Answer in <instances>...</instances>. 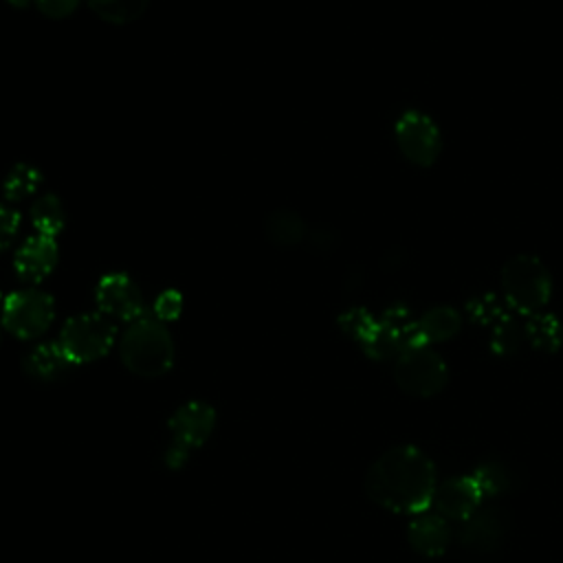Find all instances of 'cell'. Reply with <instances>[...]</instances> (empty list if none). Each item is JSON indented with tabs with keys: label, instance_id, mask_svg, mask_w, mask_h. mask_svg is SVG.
Masks as SVG:
<instances>
[{
	"label": "cell",
	"instance_id": "obj_1",
	"mask_svg": "<svg viewBox=\"0 0 563 563\" xmlns=\"http://www.w3.org/2000/svg\"><path fill=\"white\" fill-rule=\"evenodd\" d=\"M435 486L433 462L411 444L387 449L365 475L367 497L376 506L402 515L424 512L433 501Z\"/></svg>",
	"mask_w": 563,
	"mask_h": 563
},
{
	"label": "cell",
	"instance_id": "obj_2",
	"mask_svg": "<svg viewBox=\"0 0 563 563\" xmlns=\"http://www.w3.org/2000/svg\"><path fill=\"white\" fill-rule=\"evenodd\" d=\"M119 356L132 374L158 378L169 372L174 363L172 334L156 317L141 314L128 323L119 343Z\"/></svg>",
	"mask_w": 563,
	"mask_h": 563
},
{
	"label": "cell",
	"instance_id": "obj_3",
	"mask_svg": "<svg viewBox=\"0 0 563 563\" xmlns=\"http://www.w3.org/2000/svg\"><path fill=\"white\" fill-rule=\"evenodd\" d=\"M501 290L510 308L534 314L550 299V273L534 255H515L501 268Z\"/></svg>",
	"mask_w": 563,
	"mask_h": 563
},
{
	"label": "cell",
	"instance_id": "obj_4",
	"mask_svg": "<svg viewBox=\"0 0 563 563\" xmlns=\"http://www.w3.org/2000/svg\"><path fill=\"white\" fill-rule=\"evenodd\" d=\"M213 424L216 411L211 405L202 400H189L180 405L167 422L169 444L165 449V466L174 471L185 466L189 455L209 440Z\"/></svg>",
	"mask_w": 563,
	"mask_h": 563
},
{
	"label": "cell",
	"instance_id": "obj_5",
	"mask_svg": "<svg viewBox=\"0 0 563 563\" xmlns=\"http://www.w3.org/2000/svg\"><path fill=\"white\" fill-rule=\"evenodd\" d=\"M114 334L112 319L101 312H84L66 319L57 345L73 365H81L106 356L114 343Z\"/></svg>",
	"mask_w": 563,
	"mask_h": 563
},
{
	"label": "cell",
	"instance_id": "obj_6",
	"mask_svg": "<svg viewBox=\"0 0 563 563\" xmlns=\"http://www.w3.org/2000/svg\"><path fill=\"white\" fill-rule=\"evenodd\" d=\"M55 319L53 297L37 288H22L2 301V325L18 339L42 336Z\"/></svg>",
	"mask_w": 563,
	"mask_h": 563
},
{
	"label": "cell",
	"instance_id": "obj_7",
	"mask_svg": "<svg viewBox=\"0 0 563 563\" xmlns=\"http://www.w3.org/2000/svg\"><path fill=\"white\" fill-rule=\"evenodd\" d=\"M446 378L449 372L444 361L424 345L409 347L396 356L394 380L409 396H435L446 385Z\"/></svg>",
	"mask_w": 563,
	"mask_h": 563
},
{
	"label": "cell",
	"instance_id": "obj_8",
	"mask_svg": "<svg viewBox=\"0 0 563 563\" xmlns=\"http://www.w3.org/2000/svg\"><path fill=\"white\" fill-rule=\"evenodd\" d=\"M95 301L101 314L119 321H134L143 314V292L125 273H108L99 279Z\"/></svg>",
	"mask_w": 563,
	"mask_h": 563
},
{
	"label": "cell",
	"instance_id": "obj_9",
	"mask_svg": "<svg viewBox=\"0 0 563 563\" xmlns=\"http://www.w3.org/2000/svg\"><path fill=\"white\" fill-rule=\"evenodd\" d=\"M396 143L413 165H431L440 152V130L435 123L416 110L405 112L396 123Z\"/></svg>",
	"mask_w": 563,
	"mask_h": 563
},
{
	"label": "cell",
	"instance_id": "obj_10",
	"mask_svg": "<svg viewBox=\"0 0 563 563\" xmlns=\"http://www.w3.org/2000/svg\"><path fill=\"white\" fill-rule=\"evenodd\" d=\"M482 499L484 495L473 475H455L435 486L431 506L444 519L464 521L482 506Z\"/></svg>",
	"mask_w": 563,
	"mask_h": 563
},
{
	"label": "cell",
	"instance_id": "obj_11",
	"mask_svg": "<svg viewBox=\"0 0 563 563\" xmlns=\"http://www.w3.org/2000/svg\"><path fill=\"white\" fill-rule=\"evenodd\" d=\"M508 530V517L501 508L479 506L468 519L462 521L460 541L473 552H493L501 545Z\"/></svg>",
	"mask_w": 563,
	"mask_h": 563
},
{
	"label": "cell",
	"instance_id": "obj_12",
	"mask_svg": "<svg viewBox=\"0 0 563 563\" xmlns=\"http://www.w3.org/2000/svg\"><path fill=\"white\" fill-rule=\"evenodd\" d=\"M57 266V242L51 235L35 233L22 242L13 257V268L20 279L37 284Z\"/></svg>",
	"mask_w": 563,
	"mask_h": 563
},
{
	"label": "cell",
	"instance_id": "obj_13",
	"mask_svg": "<svg viewBox=\"0 0 563 563\" xmlns=\"http://www.w3.org/2000/svg\"><path fill=\"white\" fill-rule=\"evenodd\" d=\"M407 541L422 556L442 554L451 541L449 519L438 512H418L407 528Z\"/></svg>",
	"mask_w": 563,
	"mask_h": 563
},
{
	"label": "cell",
	"instance_id": "obj_14",
	"mask_svg": "<svg viewBox=\"0 0 563 563\" xmlns=\"http://www.w3.org/2000/svg\"><path fill=\"white\" fill-rule=\"evenodd\" d=\"M24 367L29 376H33L35 380L53 383L64 378L70 372L73 363L55 341V343H40L37 347H33L24 361Z\"/></svg>",
	"mask_w": 563,
	"mask_h": 563
},
{
	"label": "cell",
	"instance_id": "obj_15",
	"mask_svg": "<svg viewBox=\"0 0 563 563\" xmlns=\"http://www.w3.org/2000/svg\"><path fill=\"white\" fill-rule=\"evenodd\" d=\"M308 229L303 218L292 209H275L264 220V235L271 244L288 249L306 242Z\"/></svg>",
	"mask_w": 563,
	"mask_h": 563
},
{
	"label": "cell",
	"instance_id": "obj_16",
	"mask_svg": "<svg viewBox=\"0 0 563 563\" xmlns=\"http://www.w3.org/2000/svg\"><path fill=\"white\" fill-rule=\"evenodd\" d=\"M420 343H440L449 341L460 330V314L451 306H433L418 321Z\"/></svg>",
	"mask_w": 563,
	"mask_h": 563
},
{
	"label": "cell",
	"instance_id": "obj_17",
	"mask_svg": "<svg viewBox=\"0 0 563 563\" xmlns=\"http://www.w3.org/2000/svg\"><path fill=\"white\" fill-rule=\"evenodd\" d=\"M86 4L103 22L123 26V24L136 22L147 11L150 0H86Z\"/></svg>",
	"mask_w": 563,
	"mask_h": 563
},
{
	"label": "cell",
	"instance_id": "obj_18",
	"mask_svg": "<svg viewBox=\"0 0 563 563\" xmlns=\"http://www.w3.org/2000/svg\"><path fill=\"white\" fill-rule=\"evenodd\" d=\"M64 205L55 194H44L31 207V224L37 233L55 238L64 229Z\"/></svg>",
	"mask_w": 563,
	"mask_h": 563
},
{
	"label": "cell",
	"instance_id": "obj_19",
	"mask_svg": "<svg viewBox=\"0 0 563 563\" xmlns=\"http://www.w3.org/2000/svg\"><path fill=\"white\" fill-rule=\"evenodd\" d=\"M526 336L530 339V343L537 350L554 352L563 345V325L552 314L534 312V314H530V319L526 323Z\"/></svg>",
	"mask_w": 563,
	"mask_h": 563
},
{
	"label": "cell",
	"instance_id": "obj_20",
	"mask_svg": "<svg viewBox=\"0 0 563 563\" xmlns=\"http://www.w3.org/2000/svg\"><path fill=\"white\" fill-rule=\"evenodd\" d=\"M40 183H42V174L33 165L20 163L7 174L4 185H2V194H4L7 200L20 202L24 198H31L37 191Z\"/></svg>",
	"mask_w": 563,
	"mask_h": 563
},
{
	"label": "cell",
	"instance_id": "obj_21",
	"mask_svg": "<svg viewBox=\"0 0 563 563\" xmlns=\"http://www.w3.org/2000/svg\"><path fill=\"white\" fill-rule=\"evenodd\" d=\"M473 479L477 482L482 495H499L504 490L510 488V471L506 468V464L497 462V460H488L484 464H479L473 473Z\"/></svg>",
	"mask_w": 563,
	"mask_h": 563
},
{
	"label": "cell",
	"instance_id": "obj_22",
	"mask_svg": "<svg viewBox=\"0 0 563 563\" xmlns=\"http://www.w3.org/2000/svg\"><path fill=\"white\" fill-rule=\"evenodd\" d=\"M339 325H341V330H343L347 336L356 339V341L363 345V343L369 339V334L374 332L376 319H374L367 310H363V308H350V310H345V312L339 317Z\"/></svg>",
	"mask_w": 563,
	"mask_h": 563
},
{
	"label": "cell",
	"instance_id": "obj_23",
	"mask_svg": "<svg viewBox=\"0 0 563 563\" xmlns=\"http://www.w3.org/2000/svg\"><path fill=\"white\" fill-rule=\"evenodd\" d=\"M306 244H308L314 253L328 255L330 251L336 249V244H339V233H336L332 227H328V224H319V227L308 229Z\"/></svg>",
	"mask_w": 563,
	"mask_h": 563
},
{
	"label": "cell",
	"instance_id": "obj_24",
	"mask_svg": "<svg viewBox=\"0 0 563 563\" xmlns=\"http://www.w3.org/2000/svg\"><path fill=\"white\" fill-rule=\"evenodd\" d=\"M180 310H183V297L176 290H165L154 301V317L163 323L176 319L180 314Z\"/></svg>",
	"mask_w": 563,
	"mask_h": 563
},
{
	"label": "cell",
	"instance_id": "obj_25",
	"mask_svg": "<svg viewBox=\"0 0 563 563\" xmlns=\"http://www.w3.org/2000/svg\"><path fill=\"white\" fill-rule=\"evenodd\" d=\"M20 231V213L7 205H0V251H4Z\"/></svg>",
	"mask_w": 563,
	"mask_h": 563
},
{
	"label": "cell",
	"instance_id": "obj_26",
	"mask_svg": "<svg viewBox=\"0 0 563 563\" xmlns=\"http://www.w3.org/2000/svg\"><path fill=\"white\" fill-rule=\"evenodd\" d=\"M37 11L46 18H53V20H59V18H66L70 15L81 0H33Z\"/></svg>",
	"mask_w": 563,
	"mask_h": 563
},
{
	"label": "cell",
	"instance_id": "obj_27",
	"mask_svg": "<svg viewBox=\"0 0 563 563\" xmlns=\"http://www.w3.org/2000/svg\"><path fill=\"white\" fill-rule=\"evenodd\" d=\"M9 4H13V7H24V4H29V2H33V0H7Z\"/></svg>",
	"mask_w": 563,
	"mask_h": 563
},
{
	"label": "cell",
	"instance_id": "obj_28",
	"mask_svg": "<svg viewBox=\"0 0 563 563\" xmlns=\"http://www.w3.org/2000/svg\"><path fill=\"white\" fill-rule=\"evenodd\" d=\"M0 303H2V292H0Z\"/></svg>",
	"mask_w": 563,
	"mask_h": 563
}]
</instances>
